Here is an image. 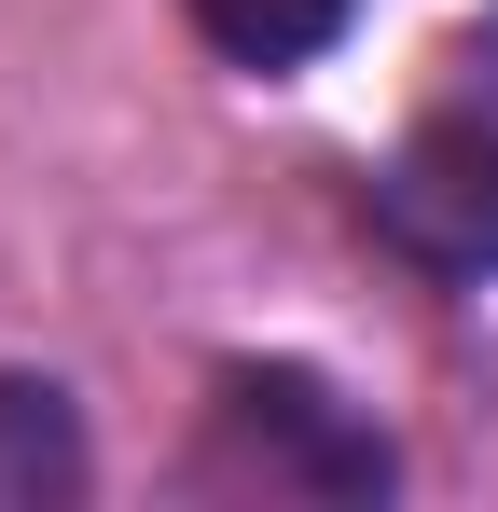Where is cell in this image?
I'll return each mask as SVG.
<instances>
[{
    "label": "cell",
    "instance_id": "obj_1",
    "mask_svg": "<svg viewBox=\"0 0 498 512\" xmlns=\"http://www.w3.org/2000/svg\"><path fill=\"white\" fill-rule=\"evenodd\" d=\"M208 499H388V443L291 360H236L208 388V443H194Z\"/></svg>",
    "mask_w": 498,
    "mask_h": 512
},
{
    "label": "cell",
    "instance_id": "obj_4",
    "mask_svg": "<svg viewBox=\"0 0 498 512\" xmlns=\"http://www.w3.org/2000/svg\"><path fill=\"white\" fill-rule=\"evenodd\" d=\"M346 14H360V0H194V28H208L236 70H305Z\"/></svg>",
    "mask_w": 498,
    "mask_h": 512
},
{
    "label": "cell",
    "instance_id": "obj_3",
    "mask_svg": "<svg viewBox=\"0 0 498 512\" xmlns=\"http://www.w3.org/2000/svg\"><path fill=\"white\" fill-rule=\"evenodd\" d=\"M42 499H83V429H70V388H42V374H0V512H42Z\"/></svg>",
    "mask_w": 498,
    "mask_h": 512
},
{
    "label": "cell",
    "instance_id": "obj_2",
    "mask_svg": "<svg viewBox=\"0 0 498 512\" xmlns=\"http://www.w3.org/2000/svg\"><path fill=\"white\" fill-rule=\"evenodd\" d=\"M374 222L429 277H498V97H443L415 125L374 167Z\"/></svg>",
    "mask_w": 498,
    "mask_h": 512
}]
</instances>
